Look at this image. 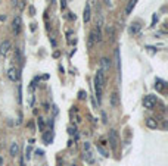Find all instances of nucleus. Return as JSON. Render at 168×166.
<instances>
[{
  "mask_svg": "<svg viewBox=\"0 0 168 166\" xmlns=\"http://www.w3.org/2000/svg\"><path fill=\"white\" fill-rule=\"evenodd\" d=\"M155 105H156V97L152 96V94H148L145 99H143V106L146 109H154Z\"/></svg>",
  "mask_w": 168,
  "mask_h": 166,
  "instance_id": "f257e3e1",
  "label": "nucleus"
},
{
  "mask_svg": "<svg viewBox=\"0 0 168 166\" xmlns=\"http://www.w3.org/2000/svg\"><path fill=\"white\" fill-rule=\"evenodd\" d=\"M21 28H22V19H21V16H15L12 21V30L16 35L21 33Z\"/></svg>",
  "mask_w": 168,
  "mask_h": 166,
  "instance_id": "f03ea898",
  "label": "nucleus"
},
{
  "mask_svg": "<svg viewBox=\"0 0 168 166\" xmlns=\"http://www.w3.org/2000/svg\"><path fill=\"white\" fill-rule=\"evenodd\" d=\"M10 49H12V44H10L9 40H3L0 43V54H2V56H6Z\"/></svg>",
  "mask_w": 168,
  "mask_h": 166,
  "instance_id": "7ed1b4c3",
  "label": "nucleus"
},
{
  "mask_svg": "<svg viewBox=\"0 0 168 166\" xmlns=\"http://www.w3.org/2000/svg\"><path fill=\"white\" fill-rule=\"evenodd\" d=\"M7 77H9V80H10V81H19L21 71L18 69V68H10V69H9V72H7Z\"/></svg>",
  "mask_w": 168,
  "mask_h": 166,
  "instance_id": "20e7f679",
  "label": "nucleus"
},
{
  "mask_svg": "<svg viewBox=\"0 0 168 166\" xmlns=\"http://www.w3.org/2000/svg\"><path fill=\"white\" fill-rule=\"evenodd\" d=\"M109 143H111V147H112L114 150L118 147V134H117L115 129H111V131H109Z\"/></svg>",
  "mask_w": 168,
  "mask_h": 166,
  "instance_id": "39448f33",
  "label": "nucleus"
},
{
  "mask_svg": "<svg viewBox=\"0 0 168 166\" xmlns=\"http://www.w3.org/2000/svg\"><path fill=\"white\" fill-rule=\"evenodd\" d=\"M109 68H111V60L108 59V57H102L100 59V69L103 73H106L109 71Z\"/></svg>",
  "mask_w": 168,
  "mask_h": 166,
  "instance_id": "423d86ee",
  "label": "nucleus"
},
{
  "mask_svg": "<svg viewBox=\"0 0 168 166\" xmlns=\"http://www.w3.org/2000/svg\"><path fill=\"white\" fill-rule=\"evenodd\" d=\"M19 150H21L19 144H18L16 141H14V143H12V146H10V148H9V154H10L12 157H16V156L19 154Z\"/></svg>",
  "mask_w": 168,
  "mask_h": 166,
  "instance_id": "0eeeda50",
  "label": "nucleus"
},
{
  "mask_svg": "<svg viewBox=\"0 0 168 166\" xmlns=\"http://www.w3.org/2000/svg\"><path fill=\"white\" fill-rule=\"evenodd\" d=\"M118 105H120V96L117 91H114L111 94V107H118Z\"/></svg>",
  "mask_w": 168,
  "mask_h": 166,
  "instance_id": "6e6552de",
  "label": "nucleus"
},
{
  "mask_svg": "<svg viewBox=\"0 0 168 166\" xmlns=\"http://www.w3.org/2000/svg\"><path fill=\"white\" fill-rule=\"evenodd\" d=\"M94 43H96V33H94V30L90 31V35H88V41H87V47L88 49H92L94 46Z\"/></svg>",
  "mask_w": 168,
  "mask_h": 166,
  "instance_id": "1a4fd4ad",
  "label": "nucleus"
},
{
  "mask_svg": "<svg viewBox=\"0 0 168 166\" xmlns=\"http://www.w3.org/2000/svg\"><path fill=\"white\" fill-rule=\"evenodd\" d=\"M136 3H137V0H130L127 3V6H125V15H130L133 12V9H134Z\"/></svg>",
  "mask_w": 168,
  "mask_h": 166,
  "instance_id": "9d476101",
  "label": "nucleus"
},
{
  "mask_svg": "<svg viewBox=\"0 0 168 166\" xmlns=\"http://www.w3.org/2000/svg\"><path fill=\"white\" fill-rule=\"evenodd\" d=\"M115 60H117V71L121 72V57H120V49H115Z\"/></svg>",
  "mask_w": 168,
  "mask_h": 166,
  "instance_id": "9b49d317",
  "label": "nucleus"
},
{
  "mask_svg": "<svg viewBox=\"0 0 168 166\" xmlns=\"http://www.w3.org/2000/svg\"><path fill=\"white\" fill-rule=\"evenodd\" d=\"M84 160H86L87 163H93V162H94L93 153L90 152V150H86V152H84Z\"/></svg>",
  "mask_w": 168,
  "mask_h": 166,
  "instance_id": "f8f14e48",
  "label": "nucleus"
},
{
  "mask_svg": "<svg viewBox=\"0 0 168 166\" xmlns=\"http://www.w3.org/2000/svg\"><path fill=\"white\" fill-rule=\"evenodd\" d=\"M83 19H84V22H88L90 21V5H86V7H84V14H83Z\"/></svg>",
  "mask_w": 168,
  "mask_h": 166,
  "instance_id": "ddd939ff",
  "label": "nucleus"
},
{
  "mask_svg": "<svg viewBox=\"0 0 168 166\" xmlns=\"http://www.w3.org/2000/svg\"><path fill=\"white\" fill-rule=\"evenodd\" d=\"M139 30H140V24L139 22H134V24H131V27H130V34H137L139 33Z\"/></svg>",
  "mask_w": 168,
  "mask_h": 166,
  "instance_id": "4468645a",
  "label": "nucleus"
},
{
  "mask_svg": "<svg viewBox=\"0 0 168 166\" xmlns=\"http://www.w3.org/2000/svg\"><path fill=\"white\" fill-rule=\"evenodd\" d=\"M146 125H148V128H150V129H156V126H158V124H156V121L152 119V118H149L148 121H146Z\"/></svg>",
  "mask_w": 168,
  "mask_h": 166,
  "instance_id": "2eb2a0df",
  "label": "nucleus"
},
{
  "mask_svg": "<svg viewBox=\"0 0 168 166\" xmlns=\"http://www.w3.org/2000/svg\"><path fill=\"white\" fill-rule=\"evenodd\" d=\"M43 140H44V143H46V144H50V143H52V140H53V134H44V135H43Z\"/></svg>",
  "mask_w": 168,
  "mask_h": 166,
  "instance_id": "dca6fc26",
  "label": "nucleus"
},
{
  "mask_svg": "<svg viewBox=\"0 0 168 166\" xmlns=\"http://www.w3.org/2000/svg\"><path fill=\"white\" fill-rule=\"evenodd\" d=\"M164 85H165V84H164V81L158 80V81H156V84H155V88H156L158 91H162V90H164Z\"/></svg>",
  "mask_w": 168,
  "mask_h": 166,
  "instance_id": "f3484780",
  "label": "nucleus"
},
{
  "mask_svg": "<svg viewBox=\"0 0 168 166\" xmlns=\"http://www.w3.org/2000/svg\"><path fill=\"white\" fill-rule=\"evenodd\" d=\"M15 59L18 60V62H22V56H21V50L16 47L15 49Z\"/></svg>",
  "mask_w": 168,
  "mask_h": 166,
  "instance_id": "a211bd4d",
  "label": "nucleus"
},
{
  "mask_svg": "<svg viewBox=\"0 0 168 166\" xmlns=\"http://www.w3.org/2000/svg\"><path fill=\"white\" fill-rule=\"evenodd\" d=\"M106 33H108V35L111 37V41H114V28H112V27H109V25H108V28H106Z\"/></svg>",
  "mask_w": 168,
  "mask_h": 166,
  "instance_id": "6ab92c4d",
  "label": "nucleus"
},
{
  "mask_svg": "<svg viewBox=\"0 0 168 166\" xmlns=\"http://www.w3.org/2000/svg\"><path fill=\"white\" fill-rule=\"evenodd\" d=\"M18 103H22V87L18 85Z\"/></svg>",
  "mask_w": 168,
  "mask_h": 166,
  "instance_id": "aec40b11",
  "label": "nucleus"
},
{
  "mask_svg": "<svg viewBox=\"0 0 168 166\" xmlns=\"http://www.w3.org/2000/svg\"><path fill=\"white\" fill-rule=\"evenodd\" d=\"M37 122H39V128H40V131H43V129H44V121L41 119V118H39Z\"/></svg>",
  "mask_w": 168,
  "mask_h": 166,
  "instance_id": "412c9836",
  "label": "nucleus"
},
{
  "mask_svg": "<svg viewBox=\"0 0 168 166\" xmlns=\"http://www.w3.org/2000/svg\"><path fill=\"white\" fill-rule=\"evenodd\" d=\"M78 96H80V99H81V100H84L86 97H87V94L84 93V91H80V93H78Z\"/></svg>",
  "mask_w": 168,
  "mask_h": 166,
  "instance_id": "4be33fe9",
  "label": "nucleus"
},
{
  "mask_svg": "<svg viewBox=\"0 0 168 166\" xmlns=\"http://www.w3.org/2000/svg\"><path fill=\"white\" fill-rule=\"evenodd\" d=\"M30 153H31V147H28V148H27V153H25L27 159H30Z\"/></svg>",
  "mask_w": 168,
  "mask_h": 166,
  "instance_id": "5701e85b",
  "label": "nucleus"
},
{
  "mask_svg": "<svg viewBox=\"0 0 168 166\" xmlns=\"http://www.w3.org/2000/svg\"><path fill=\"white\" fill-rule=\"evenodd\" d=\"M97 148H99V150H100V153H102V154H103V156H108V153H106V152H105V150H103V148H102V147H100V146L97 147Z\"/></svg>",
  "mask_w": 168,
  "mask_h": 166,
  "instance_id": "b1692460",
  "label": "nucleus"
},
{
  "mask_svg": "<svg viewBox=\"0 0 168 166\" xmlns=\"http://www.w3.org/2000/svg\"><path fill=\"white\" fill-rule=\"evenodd\" d=\"M61 7H62V9H65V7H67V3H65V0H61Z\"/></svg>",
  "mask_w": 168,
  "mask_h": 166,
  "instance_id": "393cba45",
  "label": "nucleus"
},
{
  "mask_svg": "<svg viewBox=\"0 0 168 166\" xmlns=\"http://www.w3.org/2000/svg\"><path fill=\"white\" fill-rule=\"evenodd\" d=\"M34 14H35V9L31 6V7H30V15H34Z\"/></svg>",
  "mask_w": 168,
  "mask_h": 166,
  "instance_id": "a878e982",
  "label": "nucleus"
},
{
  "mask_svg": "<svg viewBox=\"0 0 168 166\" xmlns=\"http://www.w3.org/2000/svg\"><path fill=\"white\" fill-rule=\"evenodd\" d=\"M84 150H90V144L88 143H84Z\"/></svg>",
  "mask_w": 168,
  "mask_h": 166,
  "instance_id": "bb28decb",
  "label": "nucleus"
},
{
  "mask_svg": "<svg viewBox=\"0 0 168 166\" xmlns=\"http://www.w3.org/2000/svg\"><path fill=\"white\" fill-rule=\"evenodd\" d=\"M156 21H158V16H156V15H154V18H152V25H154Z\"/></svg>",
  "mask_w": 168,
  "mask_h": 166,
  "instance_id": "cd10ccee",
  "label": "nucleus"
},
{
  "mask_svg": "<svg viewBox=\"0 0 168 166\" xmlns=\"http://www.w3.org/2000/svg\"><path fill=\"white\" fill-rule=\"evenodd\" d=\"M68 16H69V19H74V21H75V15H72V14H69V15H68Z\"/></svg>",
  "mask_w": 168,
  "mask_h": 166,
  "instance_id": "c85d7f7f",
  "label": "nucleus"
},
{
  "mask_svg": "<svg viewBox=\"0 0 168 166\" xmlns=\"http://www.w3.org/2000/svg\"><path fill=\"white\" fill-rule=\"evenodd\" d=\"M59 54H61L59 52H55V53H53V57H59Z\"/></svg>",
  "mask_w": 168,
  "mask_h": 166,
  "instance_id": "c756f323",
  "label": "nucleus"
},
{
  "mask_svg": "<svg viewBox=\"0 0 168 166\" xmlns=\"http://www.w3.org/2000/svg\"><path fill=\"white\" fill-rule=\"evenodd\" d=\"M6 19V15H0V21H5Z\"/></svg>",
  "mask_w": 168,
  "mask_h": 166,
  "instance_id": "7c9ffc66",
  "label": "nucleus"
},
{
  "mask_svg": "<svg viewBox=\"0 0 168 166\" xmlns=\"http://www.w3.org/2000/svg\"><path fill=\"white\" fill-rule=\"evenodd\" d=\"M37 154H39V156H43V150H37Z\"/></svg>",
  "mask_w": 168,
  "mask_h": 166,
  "instance_id": "2f4dec72",
  "label": "nucleus"
},
{
  "mask_svg": "<svg viewBox=\"0 0 168 166\" xmlns=\"http://www.w3.org/2000/svg\"><path fill=\"white\" fill-rule=\"evenodd\" d=\"M0 166H3V157L0 156Z\"/></svg>",
  "mask_w": 168,
  "mask_h": 166,
  "instance_id": "473e14b6",
  "label": "nucleus"
},
{
  "mask_svg": "<svg viewBox=\"0 0 168 166\" xmlns=\"http://www.w3.org/2000/svg\"><path fill=\"white\" fill-rule=\"evenodd\" d=\"M21 166H25L24 165V157H21Z\"/></svg>",
  "mask_w": 168,
  "mask_h": 166,
  "instance_id": "72a5a7b5",
  "label": "nucleus"
},
{
  "mask_svg": "<svg viewBox=\"0 0 168 166\" xmlns=\"http://www.w3.org/2000/svg\"><path fill=\"white\" fill-rule=\"evenodd\" d=\"M12 3H14L15 6H16V5H18V0H12Z\"/></svg>",
  "mask_w": 168,
  "mask_h": 166,
  "instance_id": "f704fd0d",
  "label": "nucleus"
},
{
  "mask_svg": "<svg viewBox=\"0 0 168 166\" xmlns=\"http://www.w3.org/2000/svg\"><path fill=\"white\" fill-rule=\"evenodd\" d=\"M103 2H105V5H109V2H111V0H103Z\"/></svg>",
  "mask_w": 168,
  "mask_h": 166,
  "instance_id": "c9c22d12",
  "label": "nucleus"
}]
</instances>
